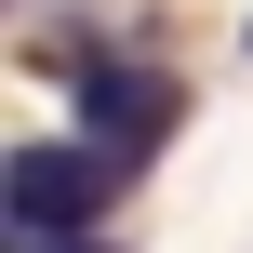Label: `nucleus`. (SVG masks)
I'll return each mask as SVG.
<instances>
[{
	"instance_id": "nucleus-2",
	"label": "nucleus",
	"mask_w": 253,
	"mask_h": 253,
	"mask_svg": "<svg viewBox=\"0 0 253 253\" xmlns=\"http://www.w3.org/2000/svg\"><path fill=\"white\" fill-rule=\"evenodd\" d=\"M173 120H187V80H173V67H147V53H120V40L80 53V133H93L107 160H147Z\"/></svg>"
},
{
	"instance_id": "nucleus-3",
	"label": "nucleus",
	"mask_w": 253,
	"mask_h": 253,
	"mask_svg": "<svg viewBox=\"0 0 253 253\" xmlns=\"http://www.w3.org/2000/svg\"><path fill=\"white\" fill-rule=\"evenodd\" d=\"M13 253H107V240H13Z\"/></svg>"
},
{
	"instance_id": "nucleus-1",
	"label": "nucleus",
	"mask_w": 253,
	"mask_h": 253,
	"mask_svg": "<svg viewBox=\"0 0 253 253\" xmlns=\"http://www.w3.org/2000/svg\"><path fill=\"white\" fill-rule=\"evenodd\" d=\"M120 173H133V160H107L93 133H27V147L0 160V227H13V240H93L107 200H120Z\"/></svg>"
}]
</instances>
